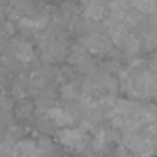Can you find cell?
Masks as SVG:
<instances>
[{
  "label": "cell",
  "mask_w": 157,
  "mask_h": 157,
  "mask_svg": "<svg viewBox=\"0 0 157 157\" xmlns=\"http://www.w3.org/2000/svg\"><path fill=\"white\" fill-rule=\"evenodd\" d=\"M46 119L51 121L52 125L60 127V129H65V127H73L75 123V113L71 107H60V105H52L48 111H46Z\"/></svg>",
  "instance_id": "obj_6"
},
{
  "label": "cell",
  "mask_w": 157,
  "mask_h": 157,
  "mask_svg": "<svg viewBox=\"0 0 157 157\" xmlns=\"http://www.w3.org/2000/svg\"><path fill=\"white\" fill-rule=\"evenodd\" d=\"M36 10V4L34 0H10V16H16V18H22V16H28Z\"/></svg>",
  "instance_id": "obj_8"
},
{
  "label": "cell",
  "mask_w": 157,
  "mask_h": 157,
  "mask_svg": "<svg viewBox=\"0 0 157 157\" xmlns=\"http://www.w3.org/2000/svg\"><path fill=\"white\" fill-rule=\"evenodd\" d=\"M6 83H8V71H6V69H4V67L0 65V89L4 87V85H6Z\"/></svg>",
  "instance_id": "obj_13"
},
{
  "label": "cell",
  "mask_w": 157,
  "mask_h": 157,
  "mask_svg": "<svg viewBox=\"0 0 157 157\" xmlns=\"http://www.w3.org/2000/svg\"><path fill=\"white\" fill-rule=\"evenodd\" d=\"M30 157H46V155H42V153L38 151V153H34V155H30ZM52 157H55V155H52Z\"/></svg>",
  "instance_id": "obj_14"
},
{
  "label": "cell",
  "mask_w": 157,
  "mask_h": 157,
  "mask_svg": "<svg viewBox=\"0 0 157 157\" xmlns=\"http://www.w3.org/2000/svg\"><path fill=\"white\" fill-rule=\"evenodd\" d=\"M60 97L65 99V101L69 103H81L83 101V91H81V87H78L77 83H65L63 85V89H60Z\"/></svg>",
  "instance_id": "obj_9"
},
{
  "label": "cell",
  "mask_w": 157,
  "mask_h": 157,
  "mask_svg": "<svg viewBox=\"0 0 157 157\" xmlns=\"http://www.w3.org/2000/svg\"><path fill=\"white\" fill-rule=\"evenodd\" d=\"M85 20L87 22H99L107 16V0H91L85 4Z\"/></svg>",
  "instance_id": "obj_7"
},
{
  "label": "cell",
  "mask_w": 157,
  "mask_h": 157,
  "mask_svg": "<svg viewBox=\"0 0 157 157\" xmlns=\"http://www.w3.org/2000/svg\"><path fill=\"white\" fill-rule=\"evenodd\" d=\"M129 8L135 10L139 14H153L157 8V2L155 0H129Z\"/></svg>",
  "instance_id": "obj_11"
},
{
  "label": "cell",
  "mask_w": 157,
  "mask_h": 157,
  "mask_svg": "<svg viewBox=\"0 0 157 157\" xmlns=\"http://www.w3.org/2000/svg\"><path fill=\"white\" fill-rule=\"evenodd\" d=\"M33 111H34L33 103L22 101L18 107H16V117H20V119H28V117H33Z\"/></svg>",
  "instance_id": "obj_12"
},
{
  "label": "cell",
  "mask_w": 157,
  "mask_h": 157,
  "mask_svg": "<svg viewBox=\"0 0 157 157\" xmlns=\"http://www.w3.org/2000/svg\"><path fill=\"white\" fill-rule=\"evenodd\" d=\"M123 145L133 157H151L153 153H157V147L151 143V139L143 131L123 133Z\"/></svg>",
  "instance_id": "obj_1"
},
{
  "label": "cell",
  "mask_w": 157,
  "mask_h": 157,
  "mask_svg": "<svg viewBox=\"0 0 157 157\" xmlns=\"http://www.w3.org/2000/svg\"><path fill=\"white\" fill-rule=\"evenodd\" d=\"M2 55L12 56L18 65H28L36 59V52H34V46L26 40V38H10L8 42L2 44Z\"/></svg>",
  "instance_id": "obj_2"
},
{
  "label": "cell",
  "mask_w": 157,
  "mask_h": 157,
  "mask_svg": "<svg viewBox=\"0 0 157 157\" xmlns=\"http://www.w3.org/2000/svg\"><path fill=\"white\" fill-rule=\"evenodd\" d=\"M89 52V55H97V56H103V55H111L113 51V42L109 40L107 34H101V33H91L87 36H83L81 40L77 42Z\"/></svg>",
  "instance_id": "obj_4"
},
{
  "label": "cell",
  "mask_w": 157,
  "mask_h": 157,
  "mask_svg": "<svg viewBox=\"0 0 157 157\" xmlns=\"http://www.w3.org/2000/svg\"><path fill=\"white\" fill-rule=\"evenodd\" d=\"M119 48H123L127 55H139V52H141V48H143V44H141V38H139L137 34L129 33V34H127V38L123 40V44H121Z\"/></svg>",
  "instance_id": "obj_10"
},
{
  "label": "cell",
  "mask_w": 157,
  "mask_h": 157,
  "mask_svg": "<svg viewBox=\"0 0 157 157\" xmlns=\"http://www.w3.org/2000/svg\"><path fill=\"white\" fill-rule=\"evenodd\" d=\"M67 59H69V63L77 71H81V73H85V75H95L97 73V65H95L93 56L89 55L81 44H75L73 48H69Z\"/></svg>",
  "instance_id": "obj_5"
},
{
  "label": "cell",
  "mask_w": 157,
  "mask_h": 157,
  "mask_svg": "<svg viewBox=\"0 0 157 157\" xmlns=\"http://www.w3.org/2000/svg\"><path fill=\"white\" fill-rule=\"evenodd\" d=\"M56 141L71 151H83L89 145V135L83 127H65L56 131Z\"/></svg>",
  "instance_id": "obj_3"
}]
</instances>
